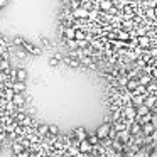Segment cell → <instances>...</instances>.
<instances>
[{
	"label": "cell",
	"mask_w": 157,
	"mask_h": 157,
	"mask_svg": "<svg viewBox=\"0 0 157 157\" xmlns=\"http://www.w3.org/2000/svg\"><path fill=\"white\" fill-rule=\"evenodd\" d=\"M150 81H154L150 75H140V76H139V83H140V86H149V85H150Z\"/></svg>",
	"instance_id": "15"
},
{
	"label": "cell",
	"mask_w": 157,
	"mask_h": 157,
	"mask_svg": "<svg viewBox=\"0 0 157 157\" xmlns=\"http://www.w3.org/2000/svg\"><path fill=\"white\" fill-rule=\"evenodd\" d=\"M10 88L14 90V93H24L25 91V83L22 81H14L10 85Z\"/></svg>",
	"instance_id": "11"
},
{
	"label": "cell",
	"mask_w": 157,
	"mask_h": 157,
	"mask_svg": "<svg viewBox=\"0 0 157 157\" xmlns=\"http://www.w3.org/2000/svg\"><path fill=\"white\" fill-rule=\"evenodd\" d=\"M0 61H2V58H0Z\"/></svg>",
	"instance_id": "43"
},
{
	"label": "cell",
	"mask_w": 157,
	"mask_h": 157,
	"mask_svg": "<svg viewBox=\"0 0 157 157\" xmlns=\"http://www.w3.org/2000/svg\"><path fill=\"white\" fill-rule=\"evenodd\" d=\"M58 133H59V127L56 125V123L49 125V135H58Z\"/></svg>",
	"instance_id": "27"
},
{
	"label": "cell",
	"mask_w": 157,
	"mask_h": 157,
	"mask_svg": "<svg viewBox=\"0 0 157 157\" xmlns=\"http://www.w3.org/2000/svg\"><path fill=\"white\" fill-rule=\"evenodd\" d=\"M78 2H81V4H83V2H85V0H78Z\"/></svg>",
	"instance_id": "41"
},
{
	"label": "cell",
	"mask_w": 157,
	"mask_h": 157,
	"mask_svg": "<svg viewBox=\"0 0 157 157\" xmlns=\"http://www.w3.org/2000/svg\"><path fill=\"white\" fill-rule=\"evenodd\" d=\"M110 132H112V125H110V123H103V125H100L98 128H96V137H98L100 140H103L110 135Z\"/></svg>",
	"instance_id": "2"
},
{
	"label": "cell",
	"mask_w": 157,
	"mask_h": 157,
	"mask_svg": "<svg viewBox=\"0 0 157 157\" xmlns=\"http://www.w3.org/2000/svg\"><path fill=\"white\" fill-rule=\"evenodd\" d=\"M75 157H90V155H88V154H81V152H78Z\"/></svg>",
	"instance_id": "34"
},
{
	"label": "cell",
	"mask_w": 157,
	"mask_h": 157,
	"mask_svg": "<svg viewBox=\"0 0 157 157\" xmlns=\"http://www.w3.org/2000/svg\"><path fill=\"white\" fill-rule=\"evenodd\" d=\"M130 37V32H123V31H118L117 32V41H125V39Z\"/></svg>",
	"instance_id": "24"
},
{
	"label": "cell",
	"mask_w": 157,
	"mask_h": 157,
	"mask_svg": "<svg viewBox=\"0 0 157 157\" xmlns=\"http://www.w3.org/2000/svg\"><path fill=\"white\" fill-rule=\"evenodd\" d=\"M112 157H123V154H122V152H115Z\"/></svg>",
	"instance_id": "37"
},
{
	"label": "cell",
	"mask_w": 157,
	"mask_h": 157,
	"mask_svg": "<svg viewBox=\"0 0 157 157\" xmlns=\"http://www.w3.org/2000/svg\"><path fill=\"white\" fill-rule=\"evenodd\" d=\"M22 49H24L25 52H29V54H34V56H39V54H41V49L36 48V46L32 44V42H29V41H24Z\"/></svg>",
	"instance_id": "3"
},
{
	"label": "cell",
	"mask_w": 157,
	"mask_h": 157,
	"mask_svg": "<svg viewBox=\"0 0 157 157\" xmlns=\"http://www.w3.org/2000/svg\"><path fill=\"white\" fill-rule=\"evenodd\" d=\"M25 56H27V52H25V51H24V49H22V48H21V49H17V58L24 59Z\"/></svg>",
	"instance_id": "30"
},
{
	"label": "cell",
	"mask_w": 157,
	"mask_h": 157,
	"mask_svg": "<svg viewBox=\"0 0 157 157\" xmlns=\"http://www.w3.org/2000/svg\"><path fill=\"white\" fill-rule=\"evenodd\" d=\"M155 103H157V98L154 95H149V96H145V100H144V105L147 106V108H150L152 110L154 106H155Z\"/></svg>",
	"instance_id": "12"
},
{
	"label": "cell",
	"mask_w": 157,
	"mask_h": 157,
	"mask_svg": "<svg viewBox=\"0 0 157 157\" xmlns=\"http://www.w3.org/2000/svg\"><path fill=\"white\" fill-rule=\"evenodd\" d=\"M9 69H10V63H9V59H2V61H0V71L7 73Z\"/></svg>",
	"instance_id": "23"
},
{
	"label": "cell",
	"mask_w": 157,
	"mask_h": 157,
	"mask_svg": "<svg viewBox=\"0 0 157 157\" xmlns=\"http://www.w3.org/2000/svg\"><path fill=\"white\" fill-rule=\"evenodd\" d=\"M123 157H133V154H128V155H123Z\"/></svg>",
	"instance_id": "38"
},
{
	"label": "cell",
	"mask_w": 157,
	"mask_h": 157,
	"mask_svg": "<svg viewBox=\"0 0 157 157\" xmlns=\"http://www.w3.org/2000/svg\"><path fill=\"white\" fill-rule=\"evenodd\" d=\"M25 79H27V71H25V69H22V68H19L17 73H15V81L25 83Z\"/></svg>",
	"instance_id": "13"
},
{
	"label": "cell",
	"mask_w": 157,
	"mask_h": 157,
	"mask_svg": "<svg viewBox=\"0 0 157 157\" xmlns=\"http://www.w3.org/2000/svg\"><path fill=\"white\" fill-rule=\"evenodd\" d=\"M14 44H15V46H21V48H22V44H24V39H22L21 36H14Z\"/></svg>",
	"instance_id": "28"
},
{
	"label": "cell",
	"mask_w": 157,
	"mask_h": 157,
	"mask_svg": "<svg viewBox=\"0 0 157 157\" xmlns=\"http://www.w3.org/2000/svg\"><path fill=\"white\" fill-rule=\"evenodd\" d=\"M149 113H150V108H147L145 105L137 106V117H145V115H149Z\"/></svg>",
	"instance_id": "19"
},
{
	"label": "cell",
	"mask_w": 157,
	"mask_h": 157,
	"mask_svg": "<svg viewBox=\"0 0 157 157\" xmlns=\"http://www.w3.org/2000/svg\"><path fill=\"white\" fill-rule=\"evenodd\" d=\"M54 157H68L66 154H61V152H58V154H54Z\"/></svg>",
	"instance_id": "36"
},
{
	"label": "cell",
	"mask_w": 157,
	"mask_h": 157,
	"mask_svg": "<svg viewBox=\"0 0 157 157\" xmlns=\"http://www.w3.org/2000/svg\"><path fill=\"white\" fill-rule=\"evenodd\" d=\"M7 4H9V0H0V9H2V7H5Z\"/></svg>",
	"instance_id": "33"
},
{
	"label": "cell",
	"mask_w": 157,
	"mask_h": 157,
	"mask_svg": "<svg viewBox=\"0 0 157 157\" xmlns=\"http://www.w3.org/2000/svg\"><path fill=\"white\" fill-rule=\"evenodd\" d=\"M130 139H132V135H130V130H128V128H123V130H120V132H118V139H117V140H120L123 145H127V142H128Z\"/></svg>",
	"instance_id": "6"
},
{
	"label": "cell",
	"mask_w": 157,
	"mask_h": 157,
	"mask_svg": "<svg viewBox=\"0 0 157 157\" xmlns=\"http://www.w3.org/2000/svg\"><path fill=\"white\" fill-rule=\"evenodd\" d=\"M64 63L69 66V68H79L81 66V63H79V59H76V58H64Z\"/></svg>",
	"instance_id": "14"
},
{
	"label": "cell",
	"mask_w": 157,
	"mask_h": 157,
	"mask_svg": "<svg viewBox=\"0 0 157 157\" xmlns=\"http://www.w3.org/2000/svg\"><path fill=\"white\" fill-rule=\"evenodd\" d=\"M140 86V83H139V79L137 78H130L128 81H127V86H125V90L127 91H135L137 88Z\"/></svg>",
	"instance_id": "9"
},
{
	"label": "cell",
	"mask_w": 157,
	"mask_h": 157,
	"mask_svg": "<svg viewBox=\"0 0 157 157\" xmlns=\"http://www.w3.org/2000/svg\"><path fill=\"white\" fill-rule=\"evenodd\" d=\"M149 157H157V149H155V150H152V152L149 154Z\"/></svg>",
	"instance_id": "35"
},
{
	"label": "cell",
	"mask_w": 157,
	"mask_h": 157,
	"mask_svg": "<svg viewBox=\"0 0 157 157\" xmlns=\"http://www.w3.org/2000/svg\"><path fill=\"white\" fill-rule=\"evenodd\" d=\"M137 42H139V46L142 49H150L152 48V39L149 37V36H139V37H137Z\"/></svg>",
	"instance_id": "4"
},
{
	"label": "cell",
	"mask_w": 157,
	"mask_h": 157,
	"mask_svg": "<svg viewBox=\"0 0 157 157\" xmlns=\"http://www.w3.org/2000/svg\"><path fill=\"white\" fill-rule=\"evenodd\" d=\"M154 10H155V17H157V7H155V9H154Z\"/></svg>",
	"instance_id": "39"
},
{
	"label": "cell",
	"mask_w": 157,
	"mask_h": 157,
	"mask_svg": "<svg viewBox=\"0 0 157 157\" xmlns=\"http://www.w3.org/2000/svg\"><path fill=\"white\" fill-rule=\"evenodd\" d=\"M17 157H31V154H29L27 150H24V152H21V154H19Z\"/></svg>",
	"instance_id": "32"
},
{
	"label": "cell",
	"mask_w": 157,
	"mask_h": 157,
	"mask_svg": "<svg viewBox=\"0 0 157 157\" xmlns=\"http://www.w3.org/2000/svg\"><path fill=\"white\" fill-rule=\"evenodd\" d=\"M75 137H76V140H86L88 139V133H86L85 128H76L75 130Z\"/></svg>",
	"instance_id": "17"
},
{
	"label": "cell",
	"mask_w": 157,
	"mask_h": 157,
	"mask_svg": "<svg viewBox=\"0 0 157 157\" xmlns=\"http://www.w3.org/2000/svg\"><path fill=\"white\" fill-rule=\"evenodd\" d=\"M88 142L91 144V145H98V144L101 142V140H100L98 137H96V133H93V135H88Z\"/></svg>",
	"instance_id": "25"
},
{
	"label": "cell",
	"mask_w": 157,
	"mask_h": 157,
	"mask_svg": "<svg viewBox=\"0 0 157 157\" xmlns=\"http://www.w3.org/2000/svg\"><path fill=\"white\" fill-rule=\"evenodd\" d=\"M37 133H39L41 137L48 135V133H49V125H46V123H42V125H39V128H37Z\"/></svg>",
	"instance_id": "22"
},
{
	"label": "cell",
	"mask_w": 157,
	"mask_h": 157,
	"mask_svg": "<svg viewBox=\"0 0 157 157\" xmlns=\"http://www.w3.org/2000/svg\"><path fill=\"white\" fill-rule=\"evenodd\" d=\"M98 9L103 12H110L113 9V0H98Z\"/></svg>",
	"instance_id": "7"
},
{
	"label": "cell",
	"mask_w": 157,
	"mask_h": 157,
	"mask_svg": "<svg viewBox=\"0 0 157 157\" xmlns=\"http://www.w3.org/2000/svg\"><path fill=\"white\" fill-rule=\"evenodd\" d=\"M12 152H14V155H19L21 152H24V145L21 142H14L12 144Z\"/></svg>",
	"instance_id": "18"
},
{
	"label": "cell",
	"mask_w": 157,
	"mask_h": 157,
	"mask_svg": "<svg viewBox=\"0 0 157 157\" xmlns=\"http://www.w3.org/2000/svg\"><path fill=\"white\" fill-rule=\"evenodd\" d=\"M112 149L115 150V152H122L123 145L120 144V140H113V144H112Z\"/></svg>",
	"instance_id": "26"
},
{
	"label": "cell",
	"mask_w": 157,
	"mask_h": 157,
	"mask_svg": "<svg viewBox=\"0 0 157 157\" xmlns=\"http://www.w3.org/2000/svg\"><path fill=\"white\" fill-rule=\"evenodd\" d=\"M58 64H59V59H56V58H51V59H49V66H51V68H56Z\"/></svg>",
	"instance_id": "29"
},
{
	"label": "cell",
	"mask_w": 157,
	"mask_h": 157,
	"mask_svg": "<svg viewBox=\"0 0 157 157\" xmlns=\"http://www.w3.org/2000/svg\"><path fill=\"white\" fill-rule=\"evenodd\" d=\"M64 41H66V46H68L71 51H76V49L79 48V46H78V41H76V39H64Z\"/></svg>",
	"instance_id": "20"
},
{
	"label": "cell",
	"mask_w": 157,
	"mask_h": 157,
	"mask_svg": "<svg viewBox=\"0 0 157 157\" xmlns=\"http://www.w3.org/2000/svg\"><path fill=\"white\" fill-rule=\"evenodd\" d=\"M0 152H2V147H0Z\"/></svg>",
	"instance_id": "42"
},
{
	"label": "cell",
	"mask_w": 157,
	"mask_h": 157,
	"mask_svg": "<svg viewBox=\"0 0 157 157\" xmlns=\"http://www.w3.org/2000/svg\"><path fill=\"white\" fill-rule=\"evenodd\" d=\"M154 132H155V125H154L152 122H150V123H144V125H142V133H144V135H152Z\"/></svg>",
	"instance_id": "10"
},
{
	"label": "cell",
	"mask_w": 157,
	"mask_h": 157,
	"mask_svg": "<svg viewBox=\"0 0 157 157\" xmlns=\"http://www.w3.org/2000/svg\"><path fill=\"white\" fill-rule=\"evenodd\" d=\"M128 130H130V135H142V125L139 122H132L128 125Z\"/></svg>",
	"instance_id": "8"
},
{
	"label": "cell",
	"mask_w": 157,
	"mask_h": 157,
	"mask_svg": "<svg viewBox=\"0 0 157 157\" xmlns=\"http://www.w3.org/2000/svg\"><path fill=\"white\" fill-rule=\"evenodd\" d=\"M78 150H79V152H81V154H90V152H91V150H93V145H91V144L88 142V139H86V140H79Z\"/></svg>",
	"instance_id": "5"
},
{
	"label": "cell",
	"mask_w": 157,
	"mask_h": 157,
	"mask_svg": "<svg viewBox=\"0 0 157 157\" xmlns=\"http://www.w3.org/2000/svg\"><path fill=\"white\" fill-rule=\"evenodd\" d=\"M75 39H76V41H85V39H88V36H86L85 31H81V29H76Z\"/></svg>",
	"instance_id": "21"
},
{
	"label": "cell",
	"mask_w": 157,
	"mask_h": 157,
	"mask_svg": "<svg viewBox=\"0 0 157 157\" xmlns=\"http://www.w3.org/2000/svg\"><path fill=\"white\" fill-rule=\"evenodd\" d=\"M144 2H147V0H140V4H144Z\"/></svg>",
	"instance_id": "40"
},
{
	"label": "cell",
	"mask_w": 157,
	"mask_h": 157,
	"mask_svg": "<svg viewBox=\"0 0 157 157\" xmlns=\"http://www.w3.org/2000/svg\"><path fill=\"white\" fill-rule=\"evenodd\" d=\"M123 117H125V120L128 122V125H130V123L135 122V118H137V108L132 106V105L125 106V108H123Z\"/></svg>",
	"instance_id": "1"
},
{
	"label": "cell",
	"mask_w": 157,
	"mask_h": 157,
	"mask_svg": "<svg viewBox=\"0 0 157 157\" xmlns=\"http://www.w3.org/2000/svg\"><path fill=\"white\" fill-rule=\"evenodd\" d=\"M150 76H152V79H157V66H155V68H152V71H150Z\"/></svg>",
	"instance_id": "31"
},
{
	"label": "cell",
	"mask_w": 157,
	"mask_h": 157,
	"mask_svg": "<svg viewBox=\"0 0 157 157\" xmlns=\"http://www.w3.org/2000/svg\"><path fill=\"white\" fill-rule=\"evenodd\" d=\"M24 95H22V93H15L14 95V98H12V103H14L15 106H22L24 105Z\"/></svg>",
	"instance_id": "16"
}]
</instances>
